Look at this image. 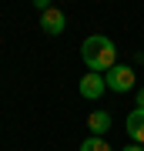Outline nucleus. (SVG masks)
Instances as JSON below:
<instances>
[{
	"label": "nucleus",
	"instance_id": "obj_1",
	"mask_svg": "<svg viewBox=\"0 0 144 151\" xmlns=\"http://www.w3.org/2000/svg\"><path fill=\"white\" fill-rule=\"evenodd\" d=\"M80 57H84L87 70H97V74H107L114 64H117V44L104 34H94L80 44Z\"/></svg>",
	"mask_w": 144,
	"mask_h": 151
},
{
	"label": "nucleus",
	"instance_id": "obj_2",
	"mask_svg": "<svg viewBox=\"0 0 144 151\" xmlns=\"http://www.w3.org/2000/svg\"><path fill=\"white\" fill-rule=\"evenodd\" d=\"M104 81H107V91H117V94L134 91V70H131L128 64H114V67L104 74Z\"/></svg>",
	"mask_w": 144,
	"mask_h": 151
},
{
	"label": "nucleus",
	"instance_id": "obj_3",
	"mask_svg": "<svg viewBox=\"0 0 144 151\" xmlns=\"http://www.w3.org/2000/svg\"><path fill=\"white\" fill-rule=\"evenodd\" d=\"M77 91L87 97V101H94V97H101L104 91H107V81L101 74H97V70H87L84 77H80V84H77Z\"/></svg>",
	"mask_w": 144,
	"mask_h": 151
},
{
	"label": "nucleus",
	"instance_id": "obj_4",
	"mask_svg": "<svg viewBox=\"0 0 144 151\" xmlns=\"http://www.w3.org/2000/svg\"><path fill=\"white\" fill-rule=\"evenodd\" d=\"M40 27H44V34H50V37L64 34V27H67V17H64V10H57V7L44 10V14H40Z\"/></svg>",
	"mask_w": 144,
	"mask_h": 151
},
{
	"label": "nucleus",
	"instance_id": "obj_5",
	"mask_svg": "<svg viewBox=\"0 0 144 151\" xmlns=\"http://www.w3.org/2000/svg\"><path fill=\"white\" fill-rule=\"evenodd\" d=\"M128 134L138 141V145H144V108H134L128 114Z\"/></svg>",
	"mask_w": 144,
	"mask_h": 151
},
{
	"label": "nucleus",
	"instance_id": "obj_6",
	"mask_svg": "<svg viewBox=\"0 0 144 151\" xmlns=\"http://www.w3.org/2000/svg\"><path fill=\"white\" fill-rule=\"evenodd\" d=\"M87 128H91V134H104V131L111 128V114L107 111H94L91 118H87Z\"/></svg>",
	"mask_w": 144,
	"mask_h": 151
},
{
	"label": "nucleus",
	"instance_id": "obj_7",
	"mask_svg": "<svg viewBox=\"0 0 144 151\" xmlns=\"http://www.w3.org/2000/svg\"><path fill=\"white\" fill-rule=\"evenodd\" d=\"M80 151H111V145H107L101 134H91V138L84 141V145H80Z\"/></svg>",
	"mask_w": 144,
	"mask_h": 151
},
{
	"label": "nucleus",
	"instance_id": "obj_8",
	"mask_svg": "<svg viewBox=\"0 0 144 151\" xmlns=\"http://www.w3.org/2000/svg\"><path fill=\"white\" fill-rule=\"evenodd\" d=\"M34 7H37V10L44 14V10H50V0H34Z\"/></svg>",
	"mask_w": 144,
	"mask_h": 151
},
{
	"label": "nucleus",
	"instance_id": "obj_9",
	"mask_svg": "<svg viewBox=\"0 0 144 151\" xmlns=\"http://www.w3.org/2000/svg\"><path fill=\"white\" fill-rule=\"evenodd\" d=\"M121 151H144V145H128V148H121Z\"/></svg>",
	"mask_w": 144,
	"mask_h": 151
},
{
	"label": "nucleus",
	"instance_id": "obj_10",
	"mask_svg": "<svg viewBox=\"0 0 144 151\" xmlns=\"http://www.w3.org/2000/svg\"><path fill=\"white\" fill-rule=\"evenodd\" d=\"M138 108H144V91H138Z\"/></svg>",
	"mask_w": 144,
	"mask_h": 151
}]
</instances>
